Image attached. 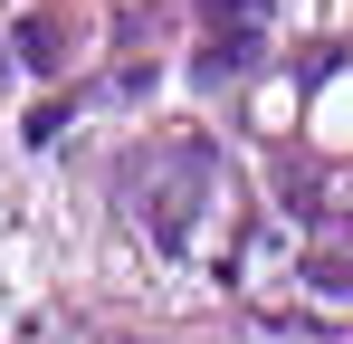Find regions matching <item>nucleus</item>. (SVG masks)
<instances>
[{"label":"nucleus","mask_w":353,"mask_h":344,"mask_svg":"<svg viewBox=\"0 0 353 344\" xmlns=\"http://www.w3.org/2000/svg\"><path fill=\"white\" fill-rule=\"evenodd\" d=\"M191 182H210V144H181L172 163H153L143 182H134V211H143V229H153L163 249H181V211H191Z\"/></svg>","instance_id":"1"},{"label":"nucleus","mask_w":353,"mask_h":344,"mask_svg":"<svg viewBox=\"0 0 353 344\" xmlns=\"http://www.w3.org/2000/svg\"><path fill=\"white\" fill-rule=\"evenodd\" d=\"M19 57H29V67H58V29H48V19H19Z\"/></svg>","instance_id":"2"},{"label":"nucleus","mask_w":353,"mask_h":344,"mask_svg":"<svg viewBox=\"0 0 353 344\" xmlns=\"http://www.w3.org/2000/svg\"><path fill=\"white\" fill-rule=\"evenodd\" d=\"M201 10H210L220 29H258V19H268V0H201Z\"/></svg>","instance_id":"3"}]
</instances>
